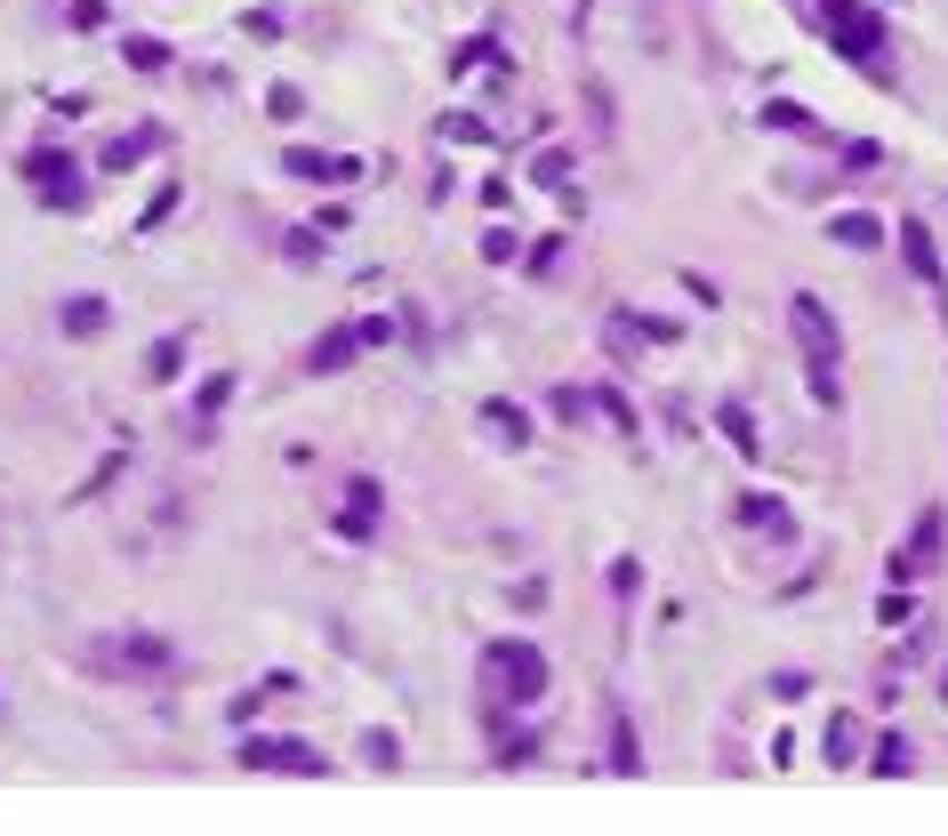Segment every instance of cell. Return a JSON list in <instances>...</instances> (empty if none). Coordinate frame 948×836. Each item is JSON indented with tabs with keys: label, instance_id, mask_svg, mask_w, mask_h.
<instances>
[{
	"label": "cell",
	"instance_id": "1",
	"mask_svg": "<svg viewBox=\"0 0 948 836\" xmlns=\"http://www.w3.org/2000/svg\"><path fill=\"white\" fill-rule=\"evenodd\" d=\"M491 667H506V676H515V684H506L515 699H531V692H538V652H523V644H498V652H491Z\"/></svg>",
	"mask_w": 948,
	"mask_h": 836
}]
</instances>
